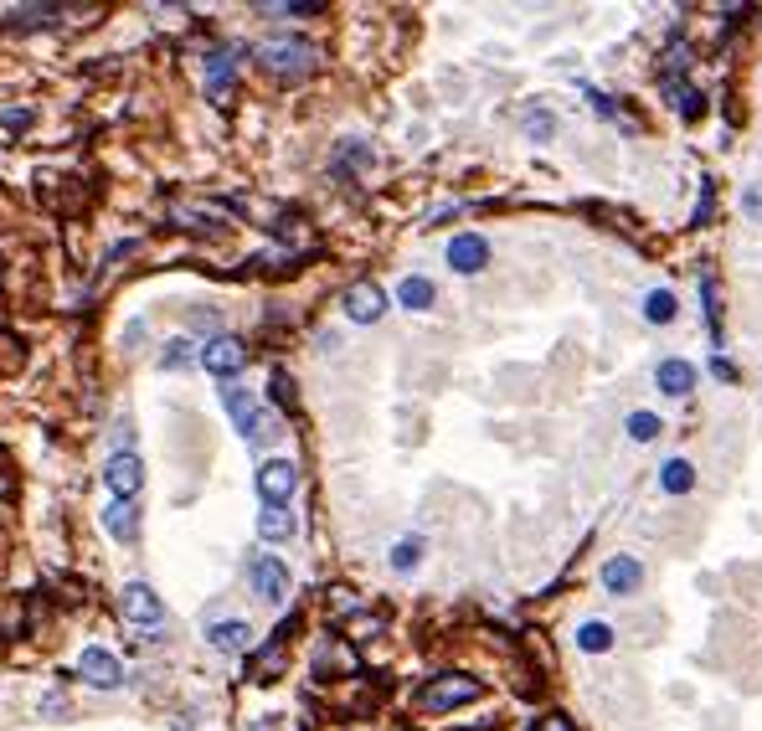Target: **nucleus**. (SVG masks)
Returning <instances> with one entry per match:
<instances>
[{
    "instance_id": "393cba45",
    "label": "nucleus",
    "mask_w": 762,
    "mask_h": 731,
    "mask_svg": "<svg viewBox=\"0 0 762 731\" xmlns=\"http://www.w3.org/2000/svg\"><path fill=\"white\" fill-rule=\"evenodd\" d=\"M222 403H227V413H232V422H238V434H242V428H248V418H253V403H248L238 387H222Z\"/></svg>"
},
{
    "instance_id": "c756f323",
    "label": "nucleus",
    "mask_w": 762,
    "mask_h": 731,
    "mask_svg": "<svg viewBox=\"0 0 762 731\" xmlns=\"http://www.w3.org/2000/svg\"><path fill=\"white\" fill-rule=\"evenodd\" d=\"M269 387H273V403H279V407H294V376H284V372H273V382H269Z\"/></svg>"
},
{
    "instance_id": "dca6fc26",
    "label": "nucleus",
    "mask_w": 762,
    "mask_h": 731,
    "mask_svg": "<svg viewBox=\"0 0 762 731\" xmlns=\"http://www.w3.org/2000/svg\"><path fill=\"white\" fill-rule=\"evenodd\" d=\"M434 299H438V289H434V279H422V273H407L403 284H397V304H403V310H434Z\"/></svg>"
},
{
    "instance_id": "72a5a7b5",
    "label": "nucleus",
    "mask_w": 762,
    "mask_h": 731,
    "mask_svg": "<svg viewBox=\"0 0 762 731\" xmlns=\"http://www.w3.org/2000/svg\"><path fill=\"white\" fill-rule=\"evenodd\" d=\"M748 217H762V191H748Z\"/></svg>"
},
{
    "instance_id": "4be33fe9",
    "label": "nucleus",
    "mask_w": 762,
    "mask_h": 731,
    "mask_svg": "<svg viewBox=\"0 0 762 731\" xmlns=\"http://www.w3.org/2000/svg\"><path fill=\"white\" fill-rule=\"evenodd\" d=\"M659 434H665V422H659L655 413H628V438H634V443H655Z\"/></svg>"
},
{
    "instance_id": "473e14b6",
    "label": "nucleus",
    "mask_w": 762,
    "mask_h": 731,
    "mask_svg": "<svg viewBox=\"0 0 762 731\" xmlns=\"http://www.w3.org/2000/svg\"><path fill=\"white\" fill-rule=\"evenodd\" d=\"M711 372H717V376H721V382H737V366H732V361H721V356H717V361H711Z\"/></svg>"
},
{
    "instance_id": "bb28decb",
    "label": "nucleus",
    "mask_w": 762,
    "mask_h": 731,
    "mask_svg": "<svg viewBox=\"0 0 762 731\" xmlns=\"http://www.w3.org/2000/svg\"><path fill=\"white\" fill-rule=\"evenodd\" d=\"M191 356H196L191 341H170V351L160 356V366H165V372H180V366H191Z\"/></svg>"
},
{
    "instance_id": "f8f14e48",
    "label": "nucleus",
    "mask_w": 762,
    "mask_h": 731,
    "mask_svg": "<svg viewBox=\"0 0 762 731\" xmlns=\"http://www.w3.org/2000/svg\"><path fill=\"white\" fill-rule=\"evenodd\" d=\"M655 387L665 391V397H690V391H696V366L680 356H665L655 366Z\"/></svg>"
},
{
    "instance_id": "6ab92c4d",
    "label": "nucleus",
    "mask_w": 762,
    "mask_h": 731,
    "mask_svg": "<svg viewBox=\"0 0 762 731\" xmlns=\"http://www.w3.org/2000/svg\"><path fill=\"white\" fill-rule=\"evenodd\" d=\"M577 649H583V655H608V649H613V628L603 624V618H587V624L577 628Z\"/></svg>"
},
{
    "instance_id": "ddd939ff",
    "label": "nucleus",
    "mask_w": 762,
    "mask_h": 731,
    "mask_svg": "<svg viewBox=\"0 0 762 731\" xmlns=\"http://www.w3.org/2000/svg\"><path fill=\"white\" fill-rule=\"evenodd\" d=\"M248 639H253V628L242 624V618H222V624L207 628V644H211V649H222V655H242Z\"/></svg>"
},
{
    "instance_id": "2f4dec72",
    "label": "nucleus",
    "mask_w": 762,
    "mask_h": 731,
    "mask_svg": "<svg viewBox=\"0 0 762 731\" xmlns=\"http://www.w3.org/2000/svg\"><path fill=\"white\" fill-rule=\"evenodd\" d=\"M191 325L196 330H217V325H222V314H217V310H191Z\"/></svg>"
},
{
    "instance_id": "412c9836",
    "label": "nucleus",
    "mask_w": 762,
    "mask_h": 731,
    "mask_svg": "<svg viewBox=\"0 0 762 731\" xmlns=\"http://www.w3.org/2000/svg\"><path fill=\"white\" fill-rule=\"evenodd\" d=\"M670 108L675 114H686V119H696V114H701V88H690V83H670Z\"/></svg>"
},
{
    "instance_id": "cd10ccee",
    "label": "nucleus",
    "mask_w": 762,
    "mask_h": 731,
    "mask_svg": "<svg viewBox=\"0 0 762 731\" xmlns=\"http://www.w3.org/2000/svg\"><path fill=\"white\" fill-rule=\"evenodd\" d=\"M279 659H284V639H273L263 655H258V680H273V670H279Z\"/></svg>"
},
{
    "instance_id": "7c9ffc66",
    "label": "nucleus",
    "mask_w": 762,
    "mask_h": 731,
    "mask_svg": "<svg viewBox=\"0 0 762 731\" xmlns=\"http://www.w3.org/2000/svg\"><path fill=\"white\" fill-rule=\"evenodd\" d=\"M531 731H577V727H572V717L552 711V717H536V727H531Z\"/></svg>"
},
{
    "instance_id": "39448f33",
    "label": "nucleus",
    "mask_w": 762,
    "mask_h": 731,
    "mask_svg": "<svg viewBox=\"0 0 762 731\" xmlns=\"http://www.w3.org/2000/svg\"><path fill=\"white\" fill-rule=\"evenodd\" d=\"M196 361H201L211 376H222L227 382V376H238L242 366H248V345L232 341V335H217V341H207L201 351H196Z\"/></svg>"
},
{
    "instance_id": "f3484780",
    "label": "nucleus",
    "mask_w": 762,
    "mask_h": 731,
    "mask_svg": "<svg viewBox=\"0 0 762 731\" xmlns=\"http://www.w3.org/2000/svg\"><path fill=\"white\" fill-rule=\"evenodd\" d=\"M279 434H284V428H279V413H273V407H253V418H248V428H242V438H248L253 448H269Z\"/></svg>"
},
{
    "instance_id": "a211bd4d",
    "label": "nucleus",
    "mask_w": 762,
    "mask_h": 731,
    "mask_svg": "<svg viewBox=\"0 0 762 731\" xmlns=\"http://www.w3.org/2000/svg\"><path fill=\"white\" fill-rule=\"evenodd\" d=\"M659 490H665V494H690V490H696V469H690V459L659 463Z\"/></svg>"
},
{
    "instance_id": "9b49d317",
    "label": "nucleus",
    "mask_w": 762,
    "mask_h": 731,
    "mask_svg": "<svg viewBox=\"0 0 762 731\" xmlns=\"http://www.w3.org/2000/svg\"><path fill=\"white\" fill-rule=\"evenodd\" d=\"M603 587H608L613 597L639 593V587H644V567H639V556H608V562H603Z\"/></svg>"
},
{
    "instance_id": "4468645a",
    "label": "nucleus",
    "mask_w": 762,
    "mask_h": 731,
    "mask_svg": "<svg viewBox=\"0 0 762 731\" xmlns=\"http://www.w3.org/2000/svg\"><path fill=\"white\" fill-rule=\"evenodd\" d=\"M294 531H300L294 510H289V505H263V515H258V536H263V541H289Z\"/></svg>"
},
{
    "instance_id": "f03ea898",
    "label": "nucleus",
    "mask_w": 762,
    "mask_h": 731,
    "mask_svg": "<svg viewBox=\"0 0 762 731\" xmlns=\"http://www.w3.org/2000/svg\"><path fill=\"white\" fill-rule=\"evenodd\" d=\"M119 613L129 618V624H139V628H150L145 639H160V618H165V603H160V593H155L150 583H124V593H119Z\"/></svg>"
},
{
    "instance_id": "6e6552de",
    "label": "nucleus",
    "mask_w": 762,
    "mask_h": 731,
    "mask_svg": "<svg viewBox=\"0 0 762 731\" xmlns=\"http://www.w3.org/2000/svg\"><path fill=\"white\" fill-rule=\"evenodd\" d=\"M104 484L114 490V500H135L139 484H145V463H139L135 453H114L104 469Z\"/></svg>"
},
{
    "instance_id": "c85d7f7f",
    "label": "nucleus",
    "mask_w": 762,
    "mask_h": 731,
    "mask_svg": "<svg viewBox=\"0 0 762 731\" xmlns=\"http://www.w3.org/2000/svg\"><path fill=\"white\" fill-rule=\"evenodd\" d=\"M269 15H314L320 11V0H289V6H263Z\"/></svg>"
},
{
    "instance_id": "20e7f679",
    "label": "nucleus",
    "mask_w": 762,
    "mask_h": 731,
    "mask_svg": "<svg viewBox=\"0 0 762 731\" xmlns=\"http://www.w3.org/2000/svg\"><path fill=\"white\" fill-rule=\"evenodd\" d=\"M294 490H300V469H294V459L258 463V494H263V505H289V494Z\"/></svg>"
},
{
    "instance_id": "7ed1b4c3",
    "label": "nucleus",
    "mask_w": 762,
    "mask_h": 731,
    "mask_svg": "<svg viewBox=\"0 0 762 731\" xmlns=\"http://www.w3.org/2000/svg\"><path fill=\"white\" fill-rule=\"evenodd\" d=\"M258 58H263V67L269 73H284V77H300L314 67V46L300 42V36H273V42L258 46Z\"/></svg>"
},
{
    "instance_id": "aec40b11",
    "label": "nucleus",
    "mask_w": 762,
    "mask_h": 731,
    "mask_svg": "<svg viewBox=\"0 0 762 731\" xmlns=\"http://www.w3.org/2000/svg\"><path fill=\"white\" fill-rule=\"evenodd\" d=\"M644 320H649V325H670V320H675V294H670V289L644 294Z\"/></svg>"
},
{
    "instance_id": "2eb2a0df",
    "label": "nucleus",
    "mask_w": 762,
    "mask_h": 731,
    "mask_svg": "<svg viewBox=\"0 0 762 731\" xmlns=\"http://www.w3.org/2000/svg\"><path fill=\"white\" fill-rule=\"evenodd\" d=\"M104 531H108V536H119V541H135L139 536V510H135V500H114V505L104 510Z\"/></svg>"
},
{
    "instance_id": "0eeeda50",
    "label": "nucleus",
    "mask_w": 762,
    "mask_h": 731,
    "mask_svg": "<svg viewBox=\"0 0 762 731\" xmlns=\"http://www.w3.org/2000/svg\"><path fill=\"white\" fill-rule=\"evenodd\" d=\"M77 675H83V680H88L93 690H114L124 680V670H119V659L108 655V649H98V644H93V649H83V655H77Z\"/></svg>"
},
{
    "instance_id": "1a4fd4ad",
    "label": "nucleus",
    "mask_w": 762,
    "mask_h": 731,
    "mask_svg": "<svg viewBox=\"0 0 762 731\" xmlns=\"http://www.w3.org/2000/svg\"><path fill=\"white\" fill-rule=\"evenodd\" d=\"M484 263H490V242L479 238V232H459V238L449 242V269L453 273H484Z\"/></svg>"
},
{
    "instance_id": "a878e982",
    "label": "nucleus",
    "mask_w": 762,
    "mask_h": 731,
    "mask_svg": "<svg viewBox=\"0 0 762 731\" xmlns=\"http://www.w3.org/2000/svg\"><path fill=\"white\" fill-rule=\"evenodd\" d=\"M207 77H211V93L222 98V93H227V83H232V62H227L222 52H217V58L207 62Z\"/></svg>"
},
{
    "instance_id": "5701e85b",
    "label": "nucleus",
    "mask_w": 762,
    "mask_h": 731,
    "mask_svg": "<svg viewBox=\"0 0 762 731\" xmlns=\"http://www.w3.org/2000/svg\"><path fill=\"white\" fill-rule=\"evenodd\" d=\"M422 562V536H403L397 546H392V567L397 572H413Z\"/></svg>"
},
{
    "instance_id": "f257e3e1",
    "label": "nucleus",
    "mask_w": 762,
    "mask_h": 731,
    "mask_svg": "<svg viewBox=\"0 0 762 731\" xmlns=\"http://www.w3.org/2000/svg\"><path fill=\"white\" fill-rule=\"evenodd\" d=\"M479 680L474 675H434L428 686L418 690V706L422 711H453V706H469V701H479Z\"/></svg>"
},
{
    "instance_id": "b1692460",
    "label": "nucleus",
    "mask_w": 762,
    "mask_h": 731,
    "mask_svg": "<svg viewBox=\"0 0 762 731\" xmlns=\"http://www.w3.org/2000/svg\"><path fill=\"white\" fill-rule=\"evenodd\" d=\"M521 129H525V135H531V139H552L556 119H552V114H546V108H525V114H521Z\"/></svg>"
},
{
    "instance_id": "9d476101",
    "label": "nucleus",
    "mask_w": 762,
    "mask_h": 731,
    "mask_svg": "<svg viewBox=\"0 0 762 731\" xmlns=\"http://www.w3.org/2000/svg\"><path fill=\"white\" fill-rule=\"evenodd\" d=\"M345 314H351L356 325H376V320L387 314V294L376 284H351L345 289Z\"/></svg>"
},
{
    "instance_id": "423d86ee",
    "label": "nucleus",
    "mask_w": 762,
    "mask_h": 731,
    "mask_svg": "<svg viewBox=\"0 0 762 731\" xmlns=\"http://www.w3.org/2000/svg\"><path fill=\"white\" fill-rule=\"evenodd\" d=\"M248 577H253V587H258L263 603H284V597H289V567L279 562V556H253Z\"/></svg>"
}]
</instances>
